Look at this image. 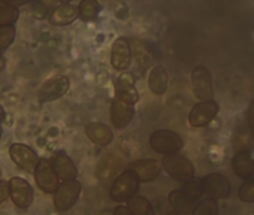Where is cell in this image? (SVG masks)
Wrapping results in <instances>:
<instances>
[{
	"mask_svg": "<svg viewBox=\"0 0 254 215\" xmlns=\"http://www.w3.org/2000/svg\"><path fill=\"white\" fill-rule=\"evenodd\" d=\"M33 173H35V179H36L38 187L44 193H47V194L56 193V190L60 185V178H59L51 160L41 159Z\"/></svg>",
	"mask_w": 254,
	"mask_h": 215,
	"instance_id": "cell-5",
	"label": "cell"
},
{
	"mask_svg": "<svg viewBox=\"0 0 254 215\" xmlns=\"http://www.w3.org/2000/svg\"><path fill=\"white\" fill-rule=\"evenodd\" d=\"M85 135L93 144L99 147H108L114 139L112 130L103 123H88L85 126Z\"/></svg>",
	"mask_w": 254,
	"mask_h": 215,
	"instance_id": "cell-17",
	"label": "cell"
},
{
	"mask_svg": "<svg viewBox=\"0 0 254 215\" xmlns=\"http://www.w3.org/2000/svg\"><path fill=\"white\" fill-rule=\"evenodd\" d=\"M9 188H11V199L15 203V206L26 209L33 203L35 193L32 185L21 176H12L9 179Z\"/></svg>",
	"mask_w": 254,
	"mask_h": 215,
	"instance_id": "cell-9",
	"label": "cell"
},
{
	"mask_svg": "<svg viewBox=\"0 0 254 215\" xmlns=\"http://www.w3.org/2000/svg\"><path fill=\"white\" fill-rule=\"evenodd\" d=\"M191 85L194 96L200 100H214V85L211 72L205 66H196L191 73Z\"/></svg>",
	"mask_w": 254,
	"mask_h": 215,
	"instance_id": "cell-8",
	"label": "cell"
},
{
	"mask_svg": "<svg viewBox=\"0 0 254 215\" xmlns=\"http://www.w3.org/2000/svg\"><path fill=\"white\" fill-rule=\"evenodd\" d=\"M150 147L156 153L172 154V153H178L183 150L184 141L178 133L168 130V129H160V130H156L150 136Z\"/></svg>",
	"mask_w": 254,
	"mask_h": 215,
	"instance_id": "cell-3",
	"label": "cell"
},
{
	"mask_svg": "<svg viewBox=\"0 0 254 215\" xmlns=\"http://www.w3.org/2000/svg\"><path fill=\"white\" fill-rule=\"evenodd\" d=\"M32 14L36 18L42 20V18H45L48 15V9H47V6L42 2H38V0H36V2L33 3V6H32Z\"/></svg>",
	"mask_w": 254,
	"mask_h": 215,
	"instance_id": "cell-30",
	"label": "cell"
},
{
	"mask_svg": "<svg viewBox=\"0 0 254 215\" xmlns=\"http://www.w3.org/2000/svg\"><path fill=\"white\" fill-rule=\"evenodd\" d=\"M132 61L130 44L126 38H117L111 48V64L115 70H126Z\"/></svg>",
	"mask_w": 254,
	"mask_h": 215,
	"instance_id": "cell-13",
	"label": "cell"
},
{
	"mask_svg": "<svg viewBox=\"0 0 254 215\" xmlns=\"http://www.w3.org/2000/svg\"><path fill=\"white\" fill-rule=\"evenodd\" d=\"M20 17V12L15 6L0 5V26L14 24Z\"/></svg>",
	"mask_w": 254,
	"mask_h": 215,
	"instance_id": "cell-28",
	"label": "cell"
},
{
	"mask_svg": "<svg viewBox=\"0 0 254 215\" xmlns=\"http://www.w3.org/2000/svg\"><path fill=\"white\" fill-rule=\"evenodd\" d=\"M70 87V81L64 75H56L50 79H47L42 87L39 88L38 97L41 103H48L54 102L60 97H63Z\"/></svg>",
	"mask_w": 254,
	"mask_h": 215,
	"instance_id": "cell-7",
	"label": "cell"
},
{
	"mask_svg": "<svg viewBox=\"0 0 254 215\" xmlns=\"http://www.w3.org/2000/svg\"><path fill=\"white\" fill-rule=\"evenodd\" d=\"M127 167L138 176L141 182H151L163 170V163L154 159H142V160H136L130 163Z\"/></svg>",
	"mask_w": 254,
	"mask_h": 215,
	"instance_id": "cell-12",
	"label": "cell"
},
{
	"mask_svg": "<svg viewBox=\"0 0 254 215\" xmlns=\"http://www.w3.org/2000/svg\"><path fill=\"white\" fill-rule=\"evenodd\" d=\"M232 170L241 179H247L254 173V160L250 151H236L232 159Z\"/></svg>",
	"mask_w": 254,
	"mask_h": 215,
	"instance_id": "cell-18",
	"label": "cell"
},
{
	"mask_svg": "<svg viewBox=\"0 0 254 215\" xmlns=\"http://www.w3.org/2000/svg\"><path fill=\"white\" fill-rule=\"evenodd\" d=\"M169 205L172 206V209L178 214H194L196 211V202L193 199H190L183 190H174L169 196H168Z\"/></svg>",
	"mask_w": 254,
	"mask_h": 215,
	"instance_id": "cell-20",
	"label": "cell"
},
{
	"mask_svg": "<svg viewBox=\"0 0 254 215\" xmlns=\"http://www.w3.org/2000/svg\"><path fill=\"white\" fill-rule=\"evenodd\" d=\"M247 124L251 130V133L254 135V100L250 102L248 106V112H247Z\"/></svg>",
	"mask_w": 254,
	"mask_h": 215,
	"instance_id": "cell-32",
	"label": "cell"
},
{
	"mask_svg": "<svg viewBox=\"0 0 254 215\" xmlns=\"http://www.w3.org/2000/svg\"><path fill=\"white\" fill-rule=\"evenodd\" d=\"M139 179L138 176L127 167L124 172H121L112 182L111 190H109V197L117 202V203H123L127 202L130 197H133L139 188Z\"/></svg>",
	"mask_w": 254,
	"mask_h": 215,
	"instance_id": "cell-1",
	"label": "cell"
},
{
	"mask_svg": "<svg viewBox=\"0 0 254 215\" xmlns=\"http://www.w3.org/2000/svg\"><path fill=\"white\" fill-rule=\"evenodd\" d=\"M59 2H60V3H70L72 0H59Z\"/></svg>",
	"mask_w": 254,
	"mask_h": 215,
	"instance_id": "cell-37",
	"label": "cell"
},
{
	"mask_svg": "<svg viewBox=\"0 0 254 215\" xmlns=\"http://www.w3.org/2000/svg\"><path fill=\"white\" fill-rule=\"evenodd\" d=\"M2 133H3V130H2V126H0V138H2Z\"/></svg>",
	"mask_w": 254,
	"mask_h": 215,
	"instance_id": "cell-38",
	"label": "cell"
},
{
	"mask_svg": "<svg viewBox=\"0 0 254 215\" xmlns=\"http://www.w3.org/2000/svg\"><path fill=\"white\" fill-rule=\"evenodd\" d=\"M9 156L18 167H21L30 173L35 172V169L39 163L38 154L30 147H27L24 144H12L9 148Z\"/></svg>",
	"mask_w": 254,
	"mask_h": 215,
	"instance_id": "cell-11",
	"label": "cell"
},
{
	"mask_svg": "<svg viewBox=\"0 0 254 215\" xmlns=\"http://www.w3.org/2000/svg\"><path fill=\"white\" fill-rule=\"evenodd\" d=\"M135 105L126 102L120 97H114L111 103V121L115 129H124L133 120L135 115Z\"/></svg>",
	"mask_w": 254,
	"mask_h": 215,
	"instance_id": "cell-10",
	"label": "cell"
},
{
	"mask_svg": "<svg viewBox=\"0 0 254 215\" xmlns=\"http://www.w3.org/2000/svg\"><path fill=\"white\" fill-rule=\"evenodd\" d=\"M163 169L165 172L175 181L184 182L190 178L194 176V166L193 163L186 159L184 156L178 154V153H172V154H165L163 160Z\"/></svg>",
	"mask_w": 254,
	"mask_h": 215,
	"instance_id": "cell-2",
	"label": "cell"
},
{
	"mask_svg": "<svg viewBox=\"0 0 254 215\" xmlns=\"http://www.w3.org/2000/svg\"><path fill=\"white\" fill-rule=\"evenodd\" d=\"M127 206L130 208L132 214H135V215H153L156 212L151 202L144 196L135 194L133 197H130L129 200H127Z\"/></svg>",
	"mask_w": 254,
	"mask_h": 215,
	"instance_id": "cell-23",
	"label": "cell"
},
{
	"mask_svg": "<svg viewBox=\"0 0 254 215\" xmlns=\"http://www.w3.org/2000/svg\"><path fill=\"white\" fill-rule=\"evenodd\" d=\"M238 197L245 202V203H251L254 202V173L244 179V182L241 184L239 187V191H238Z\"/></svg>",
	"mask_w": 254,
	"mask_h": 215,
	"instance_id": "cell-26",
	"label": "cell"
},
{
	"mask_svg": "<svg viewBox=\"0 0 254 215\" xmlns=\"http://www.w3.org/2000/svg\"><path fill=\"white\" fill-rule=\"evenodd\" d=\"M81 194V182L75 179L63 181L54 193V206L60 212H66L75 206Z\"/></svg>",
	"mask_w": 254,
	"mask_h": 215,
	"instance_id": "cell-4",
	"label": "cell"
},
{
	"mask_svg": "<svg viewBox=\"0 0 254 215\" xmlns=\"http://www.w3.org/2000/svg\"><path fill=\"white\" fill-rule=\"evenodd\" d=\"M115 97H120L126 102L136 103L139 100V93L135 85V76L132 73L123 72L115 81Z\"/></svg>",
	"mask_w": 254,
	"mask_h": 215,
	"instance_id": "cell-15",
	"label": "cell"
},
{
	"mask_svg": "<svg viewBox=\"0 0 254 215\" xmlns=\"http://www.w3.org/2000/svg\"><path fill=\"white\" fill-rule=\"evenodd\" d=\"M112 212L114 214H132V211H130L129 206H117Z\"/></svg>",
	"mask_w": 254,
	"mask_h": 215,
	"instance_id": "cell-34",
	"label": "cell"
},
{
	"mask_svg": "<svg viewBox=\"0 0 254 215\" xmlns=\"http://www.w3.org/2000/svg\"><path fill=\"white\" fill-rule=\"evenodd\" d=\"M6 118V114H5V109H3V106L0 105V123H3Z\"/></svg>",
	"mask_w": 254,
	"mask_h": 215,
	"instance_id": "cell-35",
	"label": "cell"
},
{
	"mask_svg": "<svg viewBox=\"0 0 254 215\" xmlns=\"http://www.w3.org/2000/svg\"><path fill=\"white\" fill-rule=\"evenodd\" d=\"M35 0H0V5H8V6H24Z\"/></svg>",
	"mask_w": 254,
	"mask_h": 215,
	"instance_id": "cell-33",
	"label": "cell"
},
{
	"mask_svg": "<svg viewBox=\"0 0 254 215\" xmlns=\"http://www.w3.org/2000/svg\"><path fill=\"white\" fill-rule=\"evenodd\" d=\"M217 212H218V205H217V199L214 197L200 202L194 211V214H203V215H215Z\"/></svg>",
	"mask_w": 254,
	"mask_h": 215,
	"instance_id": "cell-29",
	"label": "cell"
},
{
	"mask_svg": "<svg viewBox=\"0 0 254 215\" xmlns=\"http://www.w3.org/2000/svg\"><path fill=\"white\" fill-rule=\"evenodd\" d=\"M51 161H53V166H54V169H56V172L62 181L75 179L78 176V169H76L75 163L72 161V159L64 151L54 153Z\"/></svg>",
	"mask_w": 254,
	"mask_h": 215,
	"instance_id": "cell-16",
	"label": "cell"
},
{
	"mask_svg": "<svg viewBox=\"0 0 254 215\" xmlns=\"http://www.w3.org/2000/svg\"><path fill=\"white\" fill-rule=\"evenodd\" d=\"M220 105L215 100H200L194 105L189 114V124L191 127H205L208 126L218 114Z\"/></svg>",
	"mask_w": 254,
	"mask_h": 215,
	"instance_id": "cell-6",
	"label": "cell"
},
{
	"mask_svg": "<svg viewBox=\"0 0 254 215\" xmlns=\"http://www.w3.org/2000/svg\"><path fill=\"white\" fill-rule=\"evenodd\" d=\"M253 138L254 135L251 133L248 124L241 126L236 129L235 138H233V147L236 151H250L253 148Z\"/></svg>",
	"mask_w": 254,
	"mask_h": 215,
	"instance_id": "cell-22",
	"label": "cell"
},
{
	"mask_svg": "<svg viewBox=\"0 0 254 215\" xmlns=\"http://www.w3.org/2000/svg\"><path fill=\"white\" fill-rule=\"evenodd\" d=\"M0 179H2V170H0Z\"/></svg>",
	"mask_w": 254,
	"mask_h": 215,
	"instance_id": "cell-39",
	"label": "cell"
},
{
	"mask_svg": "<svg viewBox=\"0 0 254 215\" xmlns=\"http://www.w3.org/2000/svg\"><path fill=\"white\" fill-rule=\"evenodd\" d=\"M169 85V76L168 72L163 66L157 64L151 69L150 76H148V87L156 96H162L166 93Z\"/></svg>",
	"mask_w": 254,
	"mask_h": 215,
	"instance_id": "cell-21",
	"label": "cell"
},
{
	"mask_svg": "<svg viewBox=\"0 0 254 215\" xmlns=\"http://www.w3.org/2000/svg\"><path fill=\"white\" fill-rule=\"evenodd\" d=\"M78 11H79V18L82 21H93L100 14L102 5L97 0H82L78 6Z\"/></svg>",
	"mask_w": 254,
	"mask_h": 215,
	"instance_id": "cell-24",
	"label": "cell"
},
{
	"mask_svg": "<svg viewBox=\"0 0 254 215\" xmlns=\"http://www.w3.org/2000/svg\"><path fill=\"white\" fill-rule=\"evenodd\" d=\"M14 41H15V26L14 24L0 26V51L11 47Z\"/></svg>",
	"mask_w": 254,
	"mask_h": 215,
	"instance_id": "cell-27",
	"label": "cell"
},
{
	"mask_svg": "<svg viewBox=\"0 0 254 215\" xmlns=\"http://www.w3.org/2000/svg\"><path fill=\"white\" fill-rule=\"evenodd\" d=\"M8 197H11V188L9 182L0 179V203H3Z\"/></svg>",
	"mask_w": 254,
	"mask_h": 215,
	"instance_id": "cell-31",
	"label": "cell"
},
{
	"mask_svg": "<svg viewBox=\"0 0 254 215\" xmlns=\"http://www.w3.org/2000/svg\"><path fill=\"white\" fill-rule=\"evenodd\" d=\"M76 18H79L78 6L70 5V3H63L62 6H59L53 11L51 17H50V23L53 26H69Z\"/></svg>",
	"mask_w": 254,
	"mask_h": 215,
	"instance_id": "cell-19",
	"label": "cell"
},
{
	"mask_svg": "<svg viewBox=\"0 0 254 215\" xmlns=\"http://www.w3.org/2000/svg\"><path fill=\"white\" fill-rule=\"evenodd\" d=\"M203 190L208 197L214 199H226L230 196V182L221 173H209L202 178Z\"/></svg>",
	"mask_w": 254,
	"mask_h": 215,
	"instance_id": "cell-14",
	"label": "cell"
},
{
	"mask_svg": "<svg viewBox=\"0 0 254 215\" xmlns=\"http://www.w3.org/2000/svg\"><path fill=\"white\" fill-rule=\"evenodd\" d=\"M181 190H183L190 199H193L194 202H197V200L205 194L202 179H196L194 176L190 178V179H187V181H184L183 185H181Z\"/></svg>",
	"mask_w": 254,
	"mask_h": 215,
	"instance_id": "cell-25",
	"label": "cell"
},
{
	"mask_svg": "<svg viewBox=\"0 0 254 215\" xmlns=\"http://www.w3.org/2000/svg\"><path fill=\"white\" fill-rule=\"evenodd\" d=\"M5 69V58L0 55V72H2Z\"/></svg>",
	"mask_w": 254,
	"mask_h": 215,
	"instance_id": "cell-36",
	"label": "cell"
}]
</instances>
